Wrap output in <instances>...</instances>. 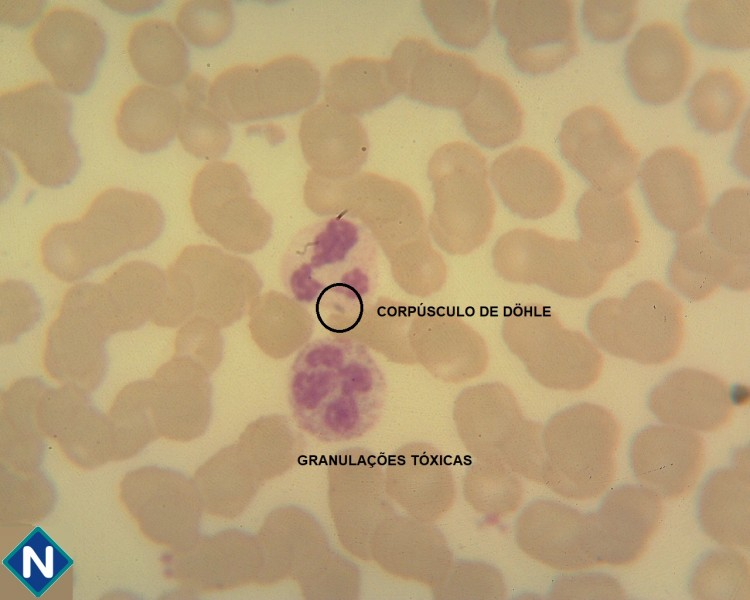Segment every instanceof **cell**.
Returning <instances> with one entry per match:
<instances>
[{"label":"cell","mask_w":750,"mask_h":600,"mask_svg":"<svg viewBox=\"0 0 750 600\" xmlns=\"http://www.w3.org/2000/svg\"><path fill=\"white\" fill-rule=\"evenodd\" d=\"M379 247L360 218L342 211L314 222L288 244L280 265L286 293L311 308L332 336H344L361 321L375 294Z\"/></svg>","instance_id":"cell-1"},{"label":"cell","mask_w":750,"mask_h":600,"mask_svg":"<svg viewBox=\"0 0 750 600\" xmlns=\"http://www.w3.org/2000/svg\"><path fill=\"white\" fill-rule=\"evenodd\" d=\"M287 391L297 426L320 442L338 443L360 438L377 424L386 381L364 344L330 335L298 352Z\"/></svg>","instance_id":"cell-2"},{"label":"cell","mask_w":750,"mask_h":600,"mask_svg":"<svg viewBox=\"0 0 750 600\" xmlns=\"http://www.w3.org/2000/svg\"><path fill=\"white\" fill-rule=\"evenodd\" d=\"M163 227V212L151 196L109 188L96 196L80 219L50 228L40 243L41 260L52 275L74 282L150 246Z\"/></svg>","instance_id":"cell-3"},{"label":"cell","mask_w":750,"mask_h":600,"mask_svg":"<svg viewBox=\"0 0 750 600\" xmlns=\"http://www.w3.org/2000/svg\"><path fill=\"white\" fill-rule=\"evenodd\" d=\"M71 105L48 82L1 93L0 141L37 184L57 188L76 175L80 159L70 131Z\"/></svg>","instance_id":"cell-4"},{"label":"cell","mask_w":750,"mask_h":600,"mask_svg":"<svg viewBox=\"0 0 750 600\" xmlns=\"http://www.w3.org/2000/svg\"><path fill=\"white\" fill-rule=\"evenodd\" d=\"M620 426L604 407L580 403L555 414L543 427L542 484L566 499L590 500L614 479Z\"/></svg>","instance_id":"cell-5"},{"label":"cell","mask_w":750,"mask_h":600,"mask_svg":"<svg viewBox=\"0 0 750 600\" xmlns=\"http://www.w3.org/2000/svg\"><path fill=\"white\" fill-rule=\"evenodd\" d=\"M587 327L595 345L608 354L661 365L681 349L683 306L662 284L647 280L624 297L597 302L589 311Z\"/></svg>","instance_id":"cell-6"},{"label":"cell","mask_w":750,"mask_h":600,"mask_svg":"<svg viewBox=\"0 0 750 600\" xmlns=\"http://www.w3.org/2000/svg\"><path fill=\"white\" fill-rule=\"evenodd\" d=\"M453 417L460 440L476 461L504 464L542 484L543 427L523 417L507 389L488 385L465 392Z\"/></svg>","instance_id":"cell-7"},{"label":"cell","mask_w":750,"mask_h":600,"mask_svg":"<svg viewBox=\"0 0 750 600\" xmlns=\"http://www.w3.org/2000/svg\"><path fill=\"white\" fill-rule=\"evenodd\" d=\"M320 88L319 72L309 60L284 55L222 71L209 85L208 103L225 121L243 123L305 109Z\"/></svg>","instance_id":"cell-8"},{"label":"cell","mask_w":750,"mask_h":600,"mask_svg":"<svg viewBox=\"0 0 750 600\" xmlns=\"http://www.w3.org/2000/svg\"><path fill=\"white\" fill-rule=\"evenodd\" d=\"M115 333L100 285L77 284L66 292L47 329L44 365L60 377L97 378L106 366L105 344Z\"/></svg>","instance_id":"cell-9"},{"label":"cell","mask_w":750,"mask_h":600,"mask_svg":"<svg viewBox=\"0 0 750 600\" xmlns=\"http://www.w3.org/2000/svg\"><path fill=\"white\" fill-rule=\"evenodd\" d=\"M494 21L510 60L522 72H552L578 51L571 1L501 0Z\"/></svg>","instance_id":"cell-10"},{"label":"cell","mask_w":750,"mask_h":600,"mask_svg":"<svg viewBox=\"0 0 750 600\" xmlns=\"http://www.w3.org/2000/svg\"><path fill=\"white\" fill-rule=\"evenodd\" d=\"M559 147L563 158L600 192L624 194L635 180L640 153L601 107L585 106L567 116Z\"/></svg>","instance_id":"cell-11"},{"label":"cell","mask_w":750,"mask_h":600,"mask_svg":"<svg viewBox=\"0 0 750 600\" xmlns=\"http://www.w3.org/2000/svg\"><path fill=\"white\" fill-rule=\"evenodd\" d=\"M389 62L399 93L426 105L458 111L475 95L483 74L467 55L438 49L415 36L401 39Z\"/></svg>","instance_id":"cell-12"},{"label":"cell","mask_w":750,"mask_h":600,"mask_svg":"<svg viewBox=\"0 0 750 600\" xmlns=\"http://www.w3.org/2000/svg\"><path fill=\"white\" fill-rule=\"evenodd\" d=\"M30 47L58 89L82 94L92 85L106 36L90 15L70 7L46 13L31 32Z\"/></svg>","instance_id":"cell-13"},{"label":"cell","mask_w":750,"mask_h":600,"mask_svg":"<svg viewBox=\"0 0 750 600\" xmlns=\"http://www.w3.org/2000/svg\"><path fill=\"white\" fill-rule=\"evenodd\" d=\"M662 510L661 498L643 486L611 491L588 514L597 564L622 567L638 561L660 526Z\"/></svg>","instance_id":"cell-14"},{"label":"cell","mask_w":750,"mask_h":600,"mask_svg":"<svg viewBox=\"0 0 750 600\" xmlns=\"http://www.w3.org/2000/svg\"><path fill=\"white\" fill-rule=\"evenodd\" d=\"M435 192L434 221L444 227H483L493 201L486 159L473 145L454 141L439 147L428 162Z\"/></svg>","instance_id":"cell-15"},{"label":"cell","mask_w":750,"mask_h":600,"mask_svg":"<svg viewBox=\"0 0 750 600\" xmlns=\"http://www.w3.org/2000/svg\"><path fill=\"white\" fill-rule=\"evenodd\" d=\"M639 176L649 209L663 227L678 235L699 227L708 202L695 155L680 147L660 148L645 160Z\"/></svg>","instance_id":"cell-16"},{"label":"cell","mask_w":750,"mask_h":600,"mask_svg":"<svg viewBox=\"0 0 750 600\" xmlns=\"http://www.w3.org/2000/svg\"><path fill=\"white\" fill-rule=\"evenodd\" d=\"M518 547L552 569L572 572L597 564L588 514L549 499L530 503L515 525Z\"/></svg>","instance_id":"cell-17"},{"label":"cell","mask_w":750,"mask_h":600,"mask_svg":"<svg viewBox=\"0 0 750 600\" xmlns=\"http://www.w3.org/2000/svg\"><path fill=\"white\" fill-rule=\"evenodd\" d=\"M704 455L703 439L698 433L671 425L641 430L630 450L635 477L661 499H678L693 489Z\"/></svg>","instance_id":"cell-18"},{"label":"cell","mask_w":750,"mask_h":600,"mask_svg":"<svg viewBox=\"0 0 750 600\" xmlns=\"http://www.w3.org/2000/svg\"><path fill=\"white\" fill-rule=\"evenodd\" d=\"M691 60V48L681 30L668 21H653L641 27L628 44L626 74L638 98L665 104L684 90Z\"/></svg>","instance_id":"cell-19"},{"label":"cell","mask_w":750,"mask_h":600,"mask_svg":"<svg viewBox=\"0 0 750 600\" xmlns=\"http://www.w3.org/2000/svg\"><path fill=\"white\" fill-rule=\"evenodd\" d=\"M526 323L532 352L525 359L538 382L548 388L581 391L598 380L603 358L589 338L560 328L550 315L532 316Z\"/></svg>","instance_id":"cell-20"},{"label":"cell","mask_w":750,"mask_h":600,"mask_svg":"<svg viewBox=\"0 0 750 600\" xmlns=\"http://www.w3.org/2000/svg\"><path fill=\"white\" fill-rule=\"evenodd\" d=\"M648 406L667 425L704 432L718 430L734 413L729 385L716 375L693 368L669 374L650 393Z\"/></svg>","instance_id":"cell-21"},{"label":"cell","mask_w":750,"mask_h":600,"mask_svg":"<svg viewBox=\"0 0 750 600\" xmlns=\"http://www.w3.org/2000/svg\"><path fill=\"white\" fill-rule=\"evenodd\" d=\"M389 495L418 520L433 523L453 506L455 482L442 455L426 443H409L393 456L386 471Z\"/></svg>","instance_id":"cell-22"},{"label":"cell","mask_w":750,"mask_h":600,"mask_svg":"<svg viewBox=\"0 0 750 600\" xmlns=\"http://www.w3.org/2000/svg\"><path fill=\"white\" fill-rule=\"evenodd\" d=\"M249 184L234 163L213 161L196 174L191 208L196 222L210 236L228 244L247 226H263L266 214L248 198Z\"/></svg>","instance_id":"cell-23"},{"label":"cell","mask_w":750,"mask_h":600,"mask_svg":"<svg viewBox=\"0 0 750 600\" xmlns=\"http://www.w3.org/2000/svg\"><path fill=\"white\" fill-rule=\"evenodd\" d=\"M374 556L388 572L432 590L446 579L452 552L432 523L400 516L377 530Z\"/></svg>","instance_id":"cell-24"},{"label":"cell","mask_w":750,"mask_h":600,"mask_svg":"<svg viewBox=\"0 0 750 600\" xmlns=\"http://www.w3.org/2000/svg\"><path fill=\"white\" fill-rule=\"evenodd\" d=\"M576 218L579 243L602 272L609 275L636 255L640 225L626 195H611L590 188L577 203Z\"/></svg>","instance_id":"cell-25"},{"label":"cell","mask_w":750,"mask_h":600,"mask_svg":"<svg viewBox=\"0 0 750 600\" xmlns=\"http://www.w3.org/2000/svg\"><path fill=\"white\" fill-rule=\"evenodd\" d=\"M299 140L311 171L333 179L356 175L369 150L366 131L355 115L326 101L303 114Z\"/></svg>","instance_id":"cell-26"},{"label":"cell","mask_w":750,"mask_h":600,"mask_svg":"<svg viewBox=\"0 0 750 600\" xmlns=\"http://www.w3.org/2000/svg\"><path fill=\"white\" fill-rule=\"evenodd\" d=\"M490 175L503 202L524 218L551 214L564 196L559 168L541 151L527 146L501 153L493 161Z\"/></svg>","instance_id":"cell-27"},{"label":"cell","mask_w":750,"mask_h":600,"mask_svg":"<svg viewBox=\"0 0 750 600\" xmlns=\"http://www.w3.org/2000/svg\"><path fill=\"white\" fill-rule=\"evenodd\" d=\"M749 279V257L725 252L705 233L678 235L668 280L687 299L704 300L721 286L745 291Z\"/></svg>","instance_id":"cell-28"},{"label":"cell","mask_w":750,"mask_h":600,"mask_svg":"<svg viewBox=\"0 0 750 600\" xmlns=\"http://www.w3.org/2000/svg\"><path fill=\"white\" fill-rule=\"evenodd\" d=\"M117 332L140 328L147 321L160 326L169 285L167 275L145 261H131L115 270L101 284Z\"/></svg>","instance_id":"cell-29"},{"label":"cell","mask_w":750,"mask_h":600,"mask_svg":"<svg viewBox=\"0 0 750 600\" xmlns=\"http://www.w3.org/2000/svg\"><path fill=\"white\" fill-rule=\"evenodd\" d=\"M750 481L748 465L723 468L705 482L699 521L705 534L726 548H749Z\"/></svg>","instance_id":"cell-30"},{"label":"cell","mask_w":750,"mask_h":600,"mask_svg":"<svg viewBox=\"0 0 750 600\" xmlns=\"http://www.w3.org/2000/svg\"><path fill=\"white\" fill-rule=\"evenodd\" d=\"M181 101L171 90L137 85L122 98L115 117L118 138L139 153H152L173 139Z\"/></svg>","instance_id":"cell-31"},{"label":"cell","mask_w":750,"mask_h":600,"mask_svg":"<svg viewBox=\"0 0 750 600\" xmlns=\"http://www.w3.org/2000/svg\"><path fill=\"white\" fill-rule=\"evenodd\" d=\"M130 62L150 84L170 88L188 75V50L175 27L162 19L146 18L130 29L127 41Z\"/></svg>","instance_id":"cell-32"},{"label":"cell","mask_w":750,"mask_h":600,"mask_svg":"<svg viewBox=\"0 0 750 600\" xmlns=\"http://www.w3.org/2000/svg\"><path fill=\"white\" fill-rule=\"evenodd\" d=\"M390 62L371 57H352L333 65L325 78V101L350 113H368L398 94Z\"/></svg>","instance_id":"cell-33"},{"label":"cell","mask_w":750,"mask_h":600,"mask_svg":"<svg viewBox=\"0 0 750 600\" xmlns=\"http://www.w3.org/2000/svg\"><path fill=\"white\" fill-rule=\"evenodd\" d=\"M462 124L479 144L495 149L521 133L523 111L509 85L500 77L483 72L472 99L459 110Z\"/></svg>","instance_id":"cell-34"},{"label":"cell","mask_w":750,"mask_h":600,"mask_svg":"<svg viewBox=\"0 0 750 600\" xmlns=\"http://www.w3.org/2000/svg\"><path fill=\"white\" fill-rule=\"evenodd\" d=\"M209 83L200 75H189L184 81L177 136L191 155L207 160L221 157L231 142L226 121L208 103Z\"/></svg>","instance_id":"cell-35"},{"label":"cell","mask_w":750,"mask_h":600,"mask_svg":"<svg viewBox=\"0 0 750 600\" xmlns=\"http://www.w3.org/2000/svg\"><path fill=\"white\" fill-rule=\"evenodd\" d=\"M740 78L729 68H709L694 84L688 97L689 113L702 130L710 133L734 127L745 105Z\"/></svg>","instance_id":"cell-36"},{"label":"cell","mask_w":750,"mask_h":600,"mask_svg":"<svg viewBox=\"0 0 750 600\" xmlns=\"http://www.w3.org/2000/svg\"><path fill=\"white\" fill-rule=\"evenodd\" d=\"M686 18L692 34L706 45L743 49L750 44L749 0H695Z\"/></svg>","instance_id":"cell-37"},{"label":"cell","mask_w":750,"mask_h":600,"mask_svg":"<svg viewBox=\"0 0 750 600\" xmlns=\"http://www.w3.org/2000/svg\"><path fill=\"white\" fill-rule=\"evenodd\" d=\"M467 503L490 521H497L517 510L523 498L518 475L501 463L476 461L463 478Z\"/></svg>","instance_id":"cell-38"},{"label":"cell","mask_w":750,"mask_h":600,"mask_svg":"<svg viewBox=\"0 0 750 600\" xmlns=\"http://www.w3.org/2000/svg\"><path fill=\"white\" fill-rule=\"evenodd\" d=\"M421 7L437 35L458 48L476 47L490 28L488 1L424 0Z\"/></svg>","instance_id":"cell-39"},{"label":"cell","mask_w":750,"mask_h":600,"mask_svg":"<svg viewBox=\"0 0 750 600\" xmlns=\"http://www.w3.org/2000/svg\"><path fill=\"white\" fill-rule=\"evenodd\" d=\"M4 563L39 596L70 566L71 560L40 528H36Z\"/></svg>","instance_id":"cell-40"},{"label":"cell","mask_w":750,"mask_h":600,"mask_svg":"<svg viewBox=\"0 0 750 600\" xmlns=\"http://www.w3.org/2000/svg\"><path fill=\"white\" fill-rule=\"evenodd\" d=\"M690 590L696 599H749L747 559L732 548L711 552L695 569Z\"/></svg>","instance_id":"cell-41"},{"label":"cell","mask_w":750,"mask_h":600,"mask_svg":"<svg viewBox=\"0 0 750 600\" xmlns=\"http://www.w3.org/2000/svg\"><path fill=\"white\" fill-rule=\"evenodd\" d=\"M708 235L725 252L749 257V189L726 190L708 212Z\"/></svg>","instance_id":"cell-42"},{"label":"cell","mask_w":750,"mask_h":600,"mask_svg":"<svg viewBox=\"0 0 750 600\" xmlns=\"http://www.w3.org/2000/svg\"><path fill=\"white\" fill-rule=\"evenodd\" d=\"M175 21L190 44L208 48L221 43L231 32L233 10L226 0L186 1L178 7Z\"/></svg>","instance_id":"cell-43"},{"label":"cell","mask_w":750,"mask_h":600,"mask_svg":"<svg viewBox=\"0 0 750 600\" xmlns=\"http://www.w3.org/2000/svg\"><path fill=\"white\" fill-rule=\"evenodd\" d=\"M432 591L436 599H502L506 595L501 573L479 562L452 565L443 583Z\"/></svg>","instance_id":"cell-44"},{"label":"cell","mask_w":750,"mask_h":600,"mask_svg":"<svg viewBox=\"0 0 750 600\" xmlns=\"http://www.w3.org/2000/svg\"><path fill=\"white\" fill-rule=\"evenodd\" d=\"M41 303L32 288L21 281L1 284V343L11 344L40 319Z\"/></svg>","instance_id":"cell-45"},{"label":"cell","mask_w":750,"mask_h":600,"mask_svg":"<svg viewBox=\"0 0 750 600\" xmlns=\"http://www.w3.org/2000/svg\"><path fill=\"white\" fill-rule=\"evenodd\" d=\"M638 15L631 0H587L582 7L583 24L597 41L612 42L624 37Z\"/></svg>","instance_id":"cell-46"},{"label":"cell","mask_w":750,"mask_h":600,"mask_svg":"<svg viewBox=\"0 0 750 600\" xmlns=\"http://www.w3.org/2000/svg\"><path fill=\"white\" fill-rule=\"evenodd\" d=\"M551 598L555 599H618L624 593L620 585L605 574H578L562 578L553 587Z\"/></svg>","instance_id":"cell-47"}]
</instances>
